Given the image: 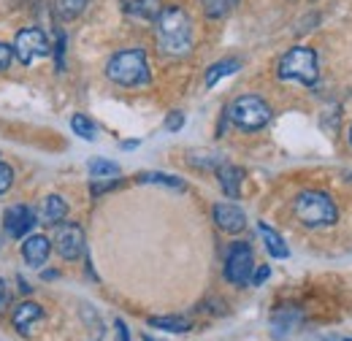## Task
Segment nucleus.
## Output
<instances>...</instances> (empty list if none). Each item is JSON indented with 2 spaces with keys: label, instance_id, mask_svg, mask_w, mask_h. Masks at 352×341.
I'll return each mask as SVG.
<instances>
[{
  "label": "nucleus",
  "instance_id": "f257e3e1",
  "mask_svg": "<svg viewBox=\"0 0 352 341\" xmlns=\"http://www.w3.org/2000/svg\"><path fill=\"white\" fill-rule=\"evenodd\" d=\"M155 38L163 54L184 57L192 52V19L184 8L168 6L155 19Z\"/></svg>",
  "mask_w": 352,
  "mask_h": 341
},
{
  "label": "nucleus",
  "instance_id": "f03ea898",
  "mask_svg": "<svg viewBox=\"0 0 352 341\" xmlns=\"http://www.w3.org/2000/svg\"><path fill=\"white\" fill-rule=\"evenodd\" d=\"M106 76L120 87H144L149 85V60L144 49H122L106 63Z\"/></svg>",
  "mask_w": 352,
  "mask_h": 341
},
{
  "label": "nucleus",
  "instance_id": "7ed1b4c3",
  "mask_svg": "<svg viewBox=\"0 0 352 341\" xmlns=\"http://www.w3.org/2000/svg\"><path fill=\"white\" fill-rule=\"evenodd\" d=\"M296 217L301 219V225H307L311 230H320V228H331L339 222V209L336 204L331 201L328 192H320V190H304L298 198H296Z\"/></svg>",
  "mask_w": 352,
  "mask_h": 341
},
{
  "label": "nucleus",
  "instance_id": "20e7f679",
  "mask_svg": "<svg viewBox=\"0 0 352 341\" xmlns=\"http://www.w3.org/2000/svg\"><path fill=\"white\" fill-rule=\"evenodd\" d=\"M276 76L282 82H301L307 87L317 85L320 68H317V52L309 46H293L290 52L282 54L276 65Z\"/></svg>",
  "mask_w": 352,
  "mask_h": 341
},
{
  "label": "nucleus",
  "instance_id": "39448f33",
  "mask_svg": "<svg viewBox=\"0 0 352 341\" xmlns=\"http://www.w3.org/2000/svg\"><path fill=\"white\" fill-rule=\"evenodd\" d=\"M228 120L241 130H261L271 122V106L261 95H241L228 106Z\"/></svg>",
  "mask_w": 352,
  "mask_h": 341
},
{
  "label": "nucleus",
  "instance_id": "423d86ee",
  "mask_svg": "<svg viewBox=\"0 0 352 341\" xmlns=\"http://www.w3.org/2000/svg\"><path fill=\"white\" fill-rule=\"evenodd\" d=\"M255 274V255L247 241H233L225 255V279L236 287H244L252 282Z\"/></svg>",
  "mask_w": 352,
  "mask_h": 341
},
{
  "label": "nucleus",
  "instance_id": "0eeeda50",
  "mask_svg": "<svg viewBox=\"0 0 352 341\" xmlns=\"http://www.w3.org/2000/svg\"><path fill=\"white\" fill-rule=\"evenodd\" d=\"M49 52H52L49 38L44 36V30H38V28H25V30H19L16 38H14V57H16L22 65L36 63L38 57H46Z\"/></svg>",
  "mask_w": 352,
  "mask_h": 341
},
{
  "label": "nucleus",
  "instance_id": "6e6552de",
  "mask_svg": "<svg viewBox=\"0 0 352 341\" xmlns=\"http://www.w3.org/2000/svg\"><path fill=\"white\" fill-rule=\"evenodd\" d=\"M54 250L63 260H76L85 252V230L76 222H60L54 230Z\"/></svg>",
  "mask_w": 352,
  "mask_h": 341
},
{
  "label": "nucleus",
  "instance_id": "1a4fd4ad",
  "mask_svg": "<svg viewBox=\"0 0 352 341\" xmlns=\"http://www.w3.org/2000/svg\"><path fill=\"white\" fill-rule=\"evenodd\" d=\"M36 212L30 209V206H25V204H16V206H11V209H6L3 214V228H6V233L11 236V239H25V236H30V230L36 228Z\"/></svg>",
  "mask_w": 352,
  "mask_h": 341
},
{
  "label": "nucleus",
  "instance_id": "9d476101",
  "mask_svg": "<svg viewBox=\"0 0 352 341\" xmlns=\"http://www.w3.org/2000/svg\"><path fill=\"white\" fill-rule=\"evenodd\" d=\"M214 222H217V228L225 230V233H241L244 228H247V214L241 212L236 204H217L214 206Z\"/></svg>",
  "mask_w": 352,
  "mask_h": 341
},
{
  "label": "nucleus",
  "instance_id": "9b49d317",
  "mask_svg": "<svg viewBox=\"0 0 352 341\" xmlns=\"http://www.w3.org/2000/svg\"><path fill=\"white\" fill-rule=\"evenodd\" d=\"M49 252H52V244H49V239H46V236H41V233L25 236L22 257H25V263H28V265L41 268L46 260H49Z\"/></svg>",
  "mask_w": 352,
  "mask_h": 341
},
{
  "label": "nucleus",
  "instance_id": "f8f14e48",
  "mask_svg": "<svg viewBox=\"0 0 352 341\" xmlns=\"http://www.w3.org/2000/svg\"><path fill=\"white\" fill-rule=\"evenodd\" d=\"M217 179H220L222 192L228 198H239L241 195V182H244V170L239 166H220L217 168Z\"/></svg>",
  "mask_w": 352,
  "mask_h": 341
},
{
  "label": "nucleus",
  "instance_id": "ddd939ff",
  "mask_svg": "<svg viewBox=\"0 0 352 341\" xmlns=\"http://www.w3.org/2000/svg\"><path fill=\"white\" fill-rule=\"evenodd\" d=\"M258 233H261V239H263L265 250H268V255L276 257V260H285V257H290V250H287V244H285V239L274 230V228H268L265 222H258Z\"/></svg>",
  "mask_w": 352,
  "mask_h": 341
},
{
  "label": "nucleus",
  "instance_id": "4468645a",
  "mask_svg": "<svg viewBox=\"0 0 352 341\" xmlns=\"http://www.w3.org/2000/svg\"><path fill=\"white\" fill-rule=\"evenodd\" d=\"M44 317V309L38 306V303H33V300H25V303H19L16 306V311H14V328L16 331H28L33 322H38Z\"/></svg>",
  "mask_w": 352,
  "mask_h": 341
},
{
  "label": "nucleus",
  "instance_id": "2eb2a0df",
  "mask_svg": "<svg viewBox=\"0 0 352 341\" xmlns=\"http://www.w3.org/2000/svg\"><path fill=\"white\" fill-rule=\"evenodd\" d=\"M68 214V204L60 198V195H46L44 204H41V219L49 225H60Z\"/></svg>",
  "mask_w": 352,
  "mask_h": 341
},
{
  "label": "nucleus",
  "instance_id": "dca6fc26",
  "mask_svg": "<svg viewBox=\"0 0 352 341\" xmlns=\"http://www.w3.org/2000/svg\"><path fill=\"white\" fill-rule=\"evenodd\" d=\"M138 182L141 184H163V187H171L176 192H184L187 190V184L174 176V173H160V170H144V173H138Z\"/></svg>",
  "mask_w": 352,
  "mask_h": 341
},
{
  "label": "nucleus",
  "instance_id": "f3484780",
  "mask_svg": "<svg viewBox=\"0 0 352 341\" xmlns=\"http://www.w3.org/2000/svg\"><path fill=\"white\" fill-rule=\"evenodd\" d=\"M239 68H241V60H233V57H228V60H220V63H214V65L206 71V87L212 89V87L217 85L220 79L230 76V74H236Z\"/></svg>",
  "mask_w": 352,
  "mask_h": 341
},
{
  "label": "nucleus",
  "instance_id": "a211bd4d",
  "mask_svg": "<svg viewBox=\"0 0 352 341\" xmlns=\"http://www.w3.org/2000/svg\"><path fill=\"white\" fill-rule=\"evenodd\" d=\"M301 322V314L298 311H290V309H282L274 314V336L285 339L290 331H296V325Z\"/></svg>",
  "mask_w": 352,
  "mask_h": 341
},
{
  "label": "nucleus",
  "instance_id": "6ab92c4d",
  "mask_svg": "<svg viewBox=\"0 0 352 341\" xmlns=\"http://www.w3.org/2000/svg\"><path fill=\"white\" fill-rule=\"evenodd\" d=\"M89 176L95 182H106V179H120V166L111 163V160H103V157H95L89 160Z\"/></svg>",
  "mask_w": 352,
  "mask_h": 341
},
{
  "label": "nucleus",
  "instance_id": "aec40b11",
  "mask_svg": "<svg viewBox=\"0 0 352 341\" xmlns=\"http://www.w3.org/2000/svg\"><path fill=\"white\" fill-rule=\"evenodd\" d=\"M163 11V0H133L131 3V14L146 19V22H155Z\"/></svg>",
  "mask_w": 352,
  "mask_h": 341
},
{
  "label": "nucleus",
  "instance_id": "412c9836",
  "mask_svg": "<svg viewBox=\"0 0 352 341\" xmlns=\"http://www.w3.org/2000/svg\"><path fill=\"white\" fill-rule=\"evenodd\" d=\"M149 328H160L168 333H184V331H190V322L184 317H149Z\"/></svg>",
  "mask_w": 352,
  "mask_h": 341
},
{
  "label": "nucleus",
  "instance_id": "4be33fe9",
  "mask_svg": "<svg viewBox=\"0 0 352 341\" xmlns=\"http://www.w3.org/2000/svg\"><path fill=\"white\" fill-rule=\"evenodd\" d=\"M71 128H74V133L79 138H85V141H95L98 138V125L89 117H85V114H74L71 117Z\"/></svg>",
  "mask_w": 352,
  "mask_h": 341
},
{
  "label": "nucleus",
  "instance_id": "5701e85b",
  "mask_svg": "<svg viewBox=\"0 0 352 341\" xmlns=\"http://www.w3.org/2000/svg\"><path fill=\"white\" fill-rule=\"evenodd\" d=\"M201 3H204V11L209 19H222L225 14H230L239 6V0H201Z\"/></svg>",
  "mask_w": 352,
  "mask_h": 341
},
{
  "label": "nucleus",
  "instance_id": "b1692460",
  "mask_svg": "<svg viewBox=\"0 0 352 341\" xmlns=\"http://www.w3.org/2000/svg\"><path fill=\"white\" fill-rule=\"evenodd\" d=\"M89 0H57L54 3V8H57V14L63 16V19H74V16H79L85 8H87Z\"/></svg>",
  "mask_w": 352,
  "mask_h": 341
},
{
  "label": "nucleus",
  "instance_id": "393cba45",
  "mask_svg": "<svg viewBox=\"0 0 352 341\" xmlns=\"http://www.w3.org/2000/svg\"><path fill=\"white\" fill-rule=\"evenodd\" d=\"M63 54H65V33H63V30H57V43H54V60H57V71H65V60H63Z\"/></svg>",
  "mask_w": 352,
  "mask_h": 341
},
{
  "label": "nucleus",
  "instance_id": "a878e982",
  "mask_svg": "<svg viewBox=\"0 0 352 341\" xmlns=\"http://www.w3.org/2000/svg\"><path fill=\"white\" fill-rule=\"evenodd\" d=\"M192 166H198V168H220V157L217 155H206V157H195V155H190L187 157Z\"/></svg>",
  "mask_w": 352,
  "mask_h": 341
},
{
  "label": "nucleus",
  "instance_id": "bb28decb",
  "mask_svg": "<svg viewBox=\"0 0 352 341\" xmlns=\"http://www.w3.org/2000/svg\"><path fill=\"white\" fill-rule=\"evenodd\" d=\"M14 184V170L11 166H6V163H0V195L3 192H8V187Z\"/></svg>",
  "mask_w": 352,
  "mask_h": 341
},
{
  "label": "nucleus",
  "instance_id": "cd10ccee",
  "mask_svg": "<svg viewBox=\"0 0 352 341\" xmlns=\"http://www.w3.org/2000/svg\"><path fill=\"white\" fill-rule=\"evenodd\" d=\"M182 128H184V114H182V111H171V114L166 117V130H168V133H179Z\"/></svg>",
  "mask_w": 352,
  "mask_h": 341
},
{
  "label": "nucleus",
  "instance_id": "c85d7f7f",
  "mask_svg": "<svg viewBox=\"0 0 352 341\" xmlns=\"http://www.w3.org/2000/svg\"><path fill=\"white\" fill-rule=\"evenodd\" d=\"M11 60H14V46L0 41V71H8L11 68Z\"/></svg>",
  "mask_w": 352,
  "mask_h": 341
},
{
  "label": "nucleus",
  "instance_id": "c756f323",
  "mask_svg": "<svg viewBox=\"0 0 352 341\" xmlns=\"http://www.w3.org/2000/svg\"><path fill=\"white\" fill-rule=\"evenodd\" d=\"M268 276H271V268H268V265H261V268L252 274V282H250V285H255V287H258V285H263Z\"/></svg>",
  "mask_w": 352,
  "mask_h": 341
},
{
  "label": "nucleus",
  "instance_id": "7c9ffc66",
  "mask_svg": "<svg viewBox=\"0 0 352 341\" xmlns=\"http://www.w3.org/2000/svg\"><path fill=\"white\" fill-rule=\"evenodd\" d=\"M117 333H120V339L122 341H131V336H128V325H125L122 320H117Z\"/></svg>",
  "mask_w": 352,
  "mask_h": 341
},
{
  "label": "nucleus",
  "instance_id": "2f4dec72",
  "mask_svg": "<svg viewBox=\"0 0 352 341\" xmlns=\"http://www.w3.org/2000/svg\"><path fill=\"white\" fill-rule=\"evenodd\" d=\"M6 300H8V290H6V282L0 279V306H3Z\"/></svg>",
  "mask_w": 352,
  "mask_h": 341
},
{
  "label": "nucleus",
  "instance_id": "473e14b6",
  "mask_svg": "<svg viewBox=\"0 0 352 341\" xmlns=\"http://www.w3.org/2000/svg\"><path fill=\"white\" fill-rule=\"evenodd\" d=\"M135 146H138V141H125L122 144V149H135Z\"/></svg>",
  "mask_w": 352,
  "mask_h": 341
},
{
  "label": "nucleus",
  "instance_id": "72a5a7b5",
  "mask_svg": "<svg viewBox=\"0 0 352 341\" xmlns=\"http://www.w3.org/2000/svg\"><path fill=\"white\" fill-rule=\"evenodd\" d=\"M347 135H350V146H352V125H350V133H347Z\"/></svg>",
  "mask_w": 352,
  "mask_h": 341
},
{
  "label": "nucleus",
  "instance_id": "f704fd0d",
  "mask_svg": "<svg viewBox=\"0 0 352 341\" xmlns=\"http://www.w3.org/2000/svg\"><path fill=\"white\" fill-rule=\"evenodd\" d=\"M144 341H155V339H149V336H146V339H144Z\"/></svg>",
  "mask_w": 352,
  "mask_h": 341
},
{
  "label": "nucleus",
  "instance_id": "c9c22d12",
  "mask_svg": "<svg viewBox=\"0 0 352 341\" xmlns=\"http://www.w3.org/2000/svg\"><path fill=\"white\" fill-rule=\"evenodd\" d=\"M342 341H352V339H342Z\"/></svg>",
  "mask_w": 352,
  "mask_h": 341
},
{
  "label": "nucleus",
  "instance_id": "e433bc0d",
  "mask_svg": "<svg viewBox=\"0 0 352 341\" xmlns=\"http://www.w3.org/2000/svg\"><path fill=\"white\" fill-rule=\"evenodd\" d=\"M0 244H3V241H0Z\"/></svg>",
  "mask_w": 352,
  "mask_h": 341
}]
</instances>
